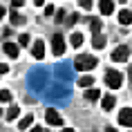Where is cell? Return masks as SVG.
<instances>
[{
  "mask_svg": "<svg viewBox=\"0 0 132 132\" xmlns=\"http://www.w3.org/2000/svg\"><path fill=\"white\" fill-rule=\"evenodd\" d=\"M92 45H94L96 49L105 47V36H103V34H98V31H96V34H94V38H92Z\"/></svg>",
  "mask_w": 132,
  "mask_h": 132,
  "instance_id": "cell-12",
  "label": "cell"
},
{
  "mask_svg": "<svg viewBox=\"0 0 132 132\" xmlns=\"http://www.w3.org/2000/svg\"><path fill=\"white\" fill-rule=\"evenodd\" d=\"M18 112H20V110H18V105H11V108L7 110V119H9V121H14V119L18 117Z\"/></svg>",
  "mask_w": 132,
  "mask_h": 132,
  "instance_id": "cell-17",
  "label": "cell"
},
{
  "mask_svg": "<svg viewBox=\"0 0 132 132\" xmlns=\"http://www.w3.org/2000/svg\"><path fill=\"white\" fill-rule=\"evenodd\" d=\"M34 5H36V7H43V5H45V0H34Z\"/></svg>",
  "mask_w": 132,
  "mask_h": 132,
  "instance_id": "cell-27",
  "label": "cell"
},
{
  "mask_svg": "<svg viewBox=\"0 0 132 132\" xmlns=\"http://www.w3.org/2000/svg\"><path fill=\"white\" fill-rule=\"evenodd\" d=\"M2 16H5V7H2V5H0V18H2Z\"/></svg>",
  "mask_w": 132,
  "mask_h": 132,
  "instance_id": "cell-29",
  "label": "cell"
},
{
  "mask_svg": "<svg viewBox=\"0 0 132 132\" xmlns=\"http://www.w3.org/2000/svg\"><path fill=\"white\" fill-rule=\"evenodd\" d=\"M98 96H101V92H98V90H94V87L85 92V98H87V101H96Z\"/></svg>",
  "mask_w": 132,
  "mask_h": 132,
  "instance_id": "cell-15",
  "label": "cell"
},
{
  "mask_svg": "<svg viewBox=\"0 0 132 132\" xmlns=\"http://www.w3.org/2000/svg\"><path fill=\"white\" fill-rule=\"evenodd\" d=\"M78 2H81L83 9H92V0H78Z\"/></svg>",
  "mask_w": 132,
  "mask_h": 132,
  "instance_id": "cell-21",
  "label": "cell"
},
{
  "mask_svg": "<svg viewBox=\"0 0 132 132\" xmlns=\"http://www.w3.org/2000/svg\"><path fill=\"white\" fill-rule=\"evenodd\" d=\"M121 83H123V76H121L117 70H110L105 74V85H108V87L117 90V87H121Z\"/></svg>",
  "mask_w": 132,
  "mask_h": 132,
  "instance_id": "cell-2",
  "label": "cell"
},
{
  "mask_svg": "<svg viewBox=\"0 0 132 132\" xmlns=\"http://www.w3.org/2000/svg\"><path fill=\"white\" fill-rule=\"evenodd\" d=\"M0 101H11V92L2 90V92H0Z\"/></svg>",
  "mask_w": 132,
  "mask_h": 132,
  "instance_id": "cell-20",
  "label": "cell"
},
{
  "mask_svg": "<svg viewBox=\"0 0 132 132\" xmlns=\"http://www.w3.org/2000/svg\"><path fill=\"white\" fill-rule=\"evenodd\" d=\"M96 56H92V54H81V56H76V61H74V67L76 70H81V72H85V70H94L96 67Z\"/></svg>",
  "mask_w": 132,
  "mask_h": 132,
  "instance_id": "cell-1",
  "label": "cell"
},
{
  "mask_svg": "<svg viewBox=\"0 0 132 132\" xmlns=\"http://www.w3.org/2000/svg\"><path fill=\"white\" fill-rule=\"evenodd\" d=\"M90 29L94 31V34L101 31V20H98V18H92V20H90Z\"/></svg>",
  "mask_w": 132,
  "mask_h": 132,
  "instance_id": "cell-19",
  "label": "cell"
},
{
  "mask_svg": "<svg viewBox=\"0 0 132 132\" xmlns=\"http://www.w3.org/2000/svg\"><path fill=\"white\" fill-rule=\"evenodd\" d=\"M119 22H121V25H132V11L130 9H123V11L119 14Z\"/></svg>",
  "mask_w": 132,
  "mask_h": 132,
  "instance_id": "cell-10",
  "label": "cell"
},
{
  "mask_svg": "<svg viewBox=\"0 0 132 132\" xmlns=\"http://www.w3.org/2000/svg\"><path fill=\"white\" fill-rule=\"evenodd\" d=\"M98 9H101L103 16H110L112 11H114V2H112V0H98Z\"/></svg>",
  "mask_w": 132,
  "mask_h": 132,
  "instance_id": "cell-8",
  "label": "cell"
},
{
  "mask_svg": "<svg viewBox=\"0 0 132 132\" xmlns=\"http://www.w3.org/2000/svg\"><path fill=\"white\" fill-rule=\"evenodd\" d=\"M78 85H81V87H90V85H94V76H83V78H78Z\"/></svg>",
  "mask_w": 132,
  "mask_h": 132,
  "instance_id": "cell-16",
  "label": "cell"
},
{
  "mask_svg": "<svg viewBox=\"0 0 132 132\" xmlns=\"http://www.w3.org/2000/svg\"><path fill=\"white\" fill-rule=\"evenodd\" d=\"M31 56L38 58V61L45 56V43H43V40H36V43H34V47H31Z\"/></svg>",
  "mask_w": 132,
  "mask_h": 132,
  "instance_id": "cell-7",
  "label": "cell"
},
{
  "mask_svg": "<svg viewBox=\"0 0 132 132\" xmlns=\"http://www.w3.org/2000/svg\"><path fill=\"white\" fill-rule=\"evenodd\" d=\"M119 123L123 128H132V108H123L119 112Z\"/></svg>",
  "mask_w": 132,
  "mask_h": 132,
  "instance_id": "cell-5",
  "label": "cell"
},
{
  "mask_svg": "<svg viewBox=\"0 0 132 132\" xmlns=\"http://www.w3.org/2000/svg\"><path fill=\"white\" fill-rule=\"evenodd\" d=\"M22 22H25V18L18 16V11H11V25H22Z\"/></svg>",
  "mask_w": 132,
  "mask_h": 132,
  "instance_id": "cell-18",
  "label": "cell"
},
{
  "mask_svg": "<svg viewBox=\"0 0 132 132\" xmlns=\"http://www.w3.org/2000/svg\"><path fill=\"white\" fill-rule=\"evenodd\" d=\"M31 121H34V117H31V114H27V117H25L20 123H18V130H27L29 125H31Z\"/></svg>",
  "mask_w": 132,
  "mask_h": 132,
  "instance_id": "cell-14",
  "label": "cell"
},
{
  "mask_svg": "<svg viewBox=\"0 0 132 132\" xmlns=\"http://www.w3.org/2000/svg\"><path fill=\"white\" fill-rule=\"evenodd\" d=\"M45 14H47V16H54V7H52V5H47V7H45Z\"/></svg>",
  "mask_w": 132,
  "mask_h": 132,
  "instance_id": "cell-24",
  "label": "cell"
},
{
  "mask_svg": "<svg viewBox=\"0 0 132 132\" xmlns=\"http://www.w3.org/2000/svg\"><path fill=\"white\" fill-rule=\"evenodd\" d=\"M117 105V98L112 96V94H108V96H103V101H101V108H103L105 112H110L112 108Z\"/></svg>",
  "mask_w": 132,
  "mask_h": 132,
  "instance_id": "cell-9",
  "label": "cell"
},
{
  "mask_svg": "<svg viewBox=\"0 0 132 132\" xmlns=\"http://www.w3.org/2000/svg\"><path fill=\"white\" fill-rule=\"evenodd\" d=\"M5 72H9V67L7 65H0V74H5Z\"/></svg>",
  "mask_w": 132,
  "mask_h": 132,
  "instance_id": "cell-28",
  "label": "cell"
},
{
  "mask_svg": "<svg viewBox=\"0 0 132 132\" xmlns=\"http://www.w3.org/2000/svg\"><path fill=\"white\" fill-rule=\"evenodd\" d=\"M52 49H54L56 56H63V54H65V40H63L61 34H54V38H52Z\"/></svg>",
  "mask_w": 132,
  "mask_h": 132,
  "instance_id": "cell-4",
  "label": "cell"
},
{
  "mask_svg": "<svg viewBox=\"0 0 132 132\" xmlns=\"http://www.w3.org/2000/svg\"><path fill=\"white\" fill-rule=\"evenodd\" d=\"M5 54H7L9 58H16V56H18V45H14V43H7V45H5Z\"/></svg>",
  "mask_w": 132,
  "mask_h": 132,
  "instance_id": "cell-11",
  "label": "cell"
},
{
  "mask_svg": "<svg viewBox=\"0 0 132 132\" xmlns=\"http://www.w3.org/2000/svg\"><path fill=\"white\" fill-rule=\"evenodd\" d=\"M65 11H58V14H56V22H65Z\"/></svg>",
  "mask_w": 132,
  "mask_h": 132,
  "instance_id": "cell-22",
  "label": "cell"
},
{
  "mask_svg": "<svg viewBox=\"0 0 132 132\" xmlns=\"http://www.w3.org/2000/svg\"><path fill=\"white\" fill-rule=\"evenodd\" d=\"M45 119H47V123L52 125V128H58V125L63 123L61 114H58V112H56V110H52V108H49V110L45 112Z\"/></svg>",
  "mask_w": 132,
  "mask_h": 132,
  "instance_id": "cell-6",
  "label": "cell"
},
{
  "mask_svg": "<svg viewBox=\"0 0 132 132\" xmlns=\"http://www.w3.org/2000/svg\"><path fill=\"white\" fill-rule=\"evenodd\" d=\"M0 114H2V110H0Z\"/></svg>",
  "mask_w": 132,
  "mask_h": 132,
  "instance_id": "cell-30",
  "label": "cell"
},
{
  "mask_svg": "<svg viewBox=\"0 0 132 132\" xmlns=\"http://www.w3.org/2000/svg\"><path fill=\"white\" fill-rule=\"evenodd\" d=\"M11 5H14V7H22V5H25V0H11Z\"/></svg>",
  "mask_w": 132,
  "mask_h": 132,
  "instance_id": "cell-25",
  "label": "cell"
},
{
  "mask_svg": "<svg viewBox=\"0 0 132 132\" xmlns=\"http://www.w3.org/2000/svg\"><path fill=\"white\" fill-rule=\"evenodd\" d=\"M130 58V47L128 45H119L114 52H112V61H117V63H125Z\"/></svg>",
  "mask_w": 132,
  "mask_h": 132,
  "instance_id": "cell-3",
  "label": "cell"
},
{
  "mask_svg": "<svg viewBox=\"0 0 132 132\" xmlns=\"http://www.w3.org/2000/svg\"><path fill=\"white\" fill-rule=\"evenodd\" d=\"M70 43H72V47H81V45H83V36L74 31V34L70 36Z\"/></svg>",
  "mask_w": 132,
  "mask_h": 132,
  "instance_id": "cell-13",
  "label": "cell"
},
{
  "mask_svg": "<svg viewBox=\"0 0 132 132\" xmlns=\"http://www.w3.org/2000/svg\"><path fill=\"white\" fill-rule=\"evenodd\" d=\"M78 20V16L76 14H74V16H70V18H67V22H70V25H74V22H76Z\"/></svg>",
  "mask_w": 132,
  "mask_h": 132,
  "instance_id": "cell-26",
  "label": "cell"
},
{
  "mask_svg": "<svg viewBox=\"0 0 132 132\" xmlns=\"http://www.w3.org/2000/svg\"><path fill=\"white\" fill-rule=\"evenodd\" d=\"M29 43V36L27 34H20V45H27Z\"/></svg>",
  "mask_w": 132,
  "mask_h": 132,
  "instance_id": "cell-23",
  "label": "cell"
}]
</instances>
